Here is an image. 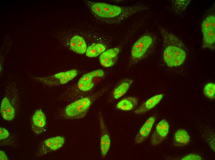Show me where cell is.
<instances>
[{"instance_id": "6da1fadb", "label": "cell", "mask_w": 215, "mask_h": 160, "mask_svg": "<svg viewBox=\"0 0 215 160\" xmlns=\"http://www.w3.org/2000/svg\"><path fill=\"white\" fill-rule=\"evenodd\" d=\"M84 2L89 11L97 21L108 25L120 24L146 8L141 4L121 6L90 1Z\"/></svg>"}, {"instance_id": "7a4b0ae2", "label": "cell", "mask_w": 215, "mask_h": 160, "mask_svg": "<svg viewBox=\"0 0 215 160\" xmlns=\"http://www.w3.org/2000/svg\"><path fill=\"white\" fill-rule=\"evenodd\" d=\"M104 75V72L100 69L84 74L76 83L63 92L59 99L66 102H72L87 95L93 92Z\"/></svg>"}, {"instance_id": "3957f363", "label": "cell", "mask_w": 215, "mask_h": 160, "mask_svg": "<svg viewBox=\"0 0 215 160\" xmlns=\"http://www.w3.org/2000/svg\"><path fill=\"white\" fill-rule=\"evenodd\" d=\"M158 29L162 37V56L163 60L170 67L182 65L187 56V51L184 43L177 37L169 32L162 27Z\"/></svg>"}, {"instance_id": "277c9868", "label": "cell", "mask_w": 215, "mask_h": 160, "mask_svg": "<svg viewBox=\"0 0 215 160\" xmlns=\"http://www.w3.org/2000/svg\"><path fill=\"white\" fill-rule=\"evenodd\" d=\"M108 88L105 86L96 92L72 102L58 112L57 117L65 119H77L83 118L95 101L108 90Z\"/></svg>"}, {"instance_id": "5b68a950", "label": "cell", "mask_w": 215, "mask_h": 160, "mask_svg": "<svg viewBox=\"0 0 215 160\" xmlns=\"http://www.w3.org/2000/svg\"><path fill=\"white\" fill-rule=\"evenodd\" d=\"M21 101L16 83L9 82L6 84L4 97L1 102L0 112L5 120L10 121L18 115L21 108Z\"/></svg>"}, {"instance_id": "8992f818", "label": "cell", "mask_w": 215, "mask_h": 160, "mask_svg": "<svg viewBox=\"0 0 215 160\" xmlns=\"http://www.w3.org/2000/svg\"><path fill=\"white\" fill-rule=\"evenodd\" d=\"M155 38L150 33H145L141 36L133 44L126 68L129 69L145 58L154 44Z\"/></svg>"}, {"instance_id": "52a82bcc", "label": "cell", "mask_w": 215, "mask_h": 160, "mask_svg": "<svg viewBox=\"0 0 215 160\" xmlns=\"http://www.w3.org/2000/svg\"><path fill=\"white\" fill-rule=\"evenodd\" d=\"M135 33L133 30L128 29L121 43L117 47L107 50L101 54L99 58L101 65L105 67L114 65L124 46L130 40Z\"/></svg>"}, {"instance_id": "ba28073f", "label": "cell", "mask_w": 215, "mask_h": 160, "mask_svg": "<svg viewBox=\"0 0 215 160\" xmlns=\"http://www.w3.org/2000/svg\"><path fill=\"white\" fill-rule=\"evenodd\" d=\"M78 74V70L73 69L47 76L33 77L32 78L46 86H57L66 83L74 78Z\"/></svg>"}, {"instance_id": "9c48e42d", "label": "cell", "mask_w": 215, "mask_h": 160, "mask_svg": "<svg viewBox=\"0 0 215 160\" xmlns=\"http://www.w3.org/2000/svg\"><path fill=\"white\" fill-rule=\"evenodd\" d=\"M203 38L202 47L212 50L215 48V17L214 14H210L203 19L201 24Z\"/></svg>"}, {"instance_id": "30bf717a", "label": "cell", "mask_w": 215, "mask_h": 160, "mask_svg": "<svg viewBox=\"0 0 215 160\" xmlns=\"http://www.w3.org/2000/svg\"><path fill=\"white\" fill-rule=\"evenodd\" d=\"M65 139L61 136L48 138L39 144L36 150V157H41L51 152L56 151L62 147Z\"/></svg>"}, {"instance_id": "8fae6325", "label": "cell", "mask_w": 215, "mask_h": 160, "mask_svg": "<svg viewBox=\"0 0 215 160\" xmlns=\"http://www.w3.org/2000/svg\"><path fill=\"white\" fill-rule=\"evenodd\" d=\"M98 118L100 134L101 156L102 158H104L106 157L110 147L111 139L107 126L101 114H99Z\"/></svg>"}, {"instance_id": "7c38bea8", "label": "cell", "mask_w": 215, "mask_h": 160, "mask_svg": "<svg viewBox=\"0 0 215 160\" xmlns=\"http://www.w3.org/2000/svg\"><path fill=\"white\" fill-rule=\"evenodd\" d=\"M47 120L44 113L40 109L36 110L32 116L31 127L34 134L37 135L43 134L46 130Z\"/></svg>"}, {"instance_id": "4fadbf2b", "label": "cell", "mask_w": 215, "mask_h": 160, "mask_svg": "<svg viewBox=\"0 0 215 160\" xmlns=\"http://www.w3.org/2000/svg\"><path fill=\"white\" fill-rule=\"evenodd\" d=\"M133 82L130 78L123 79L114 87L108 97V101L112 102L123 96L128 91Z\"/></svg>"}, {"instance_id": "5bb4252c", "label": "cell", "mask_w": 215, "mask_h": 160, "mask_svg": "<svg viewBox=\"0 0 215 160\" xmlns=\"http://www.w3.org/2000/svg\"><path fill=\"white\" fill-rule=\"evenodd\" d=\"M169 129V125L165 119L161 121L152 134L150 139L151 144L156 145L162 142L167 136Z\"/></svg>"}, {"instance_id": "9a60e30c", "label": "cell", "mask_w": 215, "mask_h": 160, "mask_svg": "<svg viewBox=\"0 0 215 160\" xmlns=\"http://www.w3.org/2000/svg\"><path fill=\"white\" fill-rule=\"evenodd\" d=\"M156 120L155 117L151 116L146 121L136 136L134 140L135 144H140L147 139Z\"/></svg>"}, {"instance_id": "2e32d148", "label": "cell", "mask_w": 215, "mask_h": 160, "mask_svg": "<svg viewBox=\"0 0 215 160\" xmlns=\"http://www.w3.org/2000/svg\"><path fill=\"white\" fill-rule=\"evenodd\" d=\"M111 39L94 43L88 46L86 50V56L89 58H95L100 55L107 50Z\"/></svg>"}, {"instance_id": "e0dca14e", "label": "cell", "mask_w": 215, "mask_h": 160, "mask_svg": "<svg viewBox=\"0 0 215 160\" xmlns=\"http://www.w3.org/2000/svg\"><path fill=\"white\" fill-rule=\"evenodd\" d=\"M163 96V94H160L152 97L138 107L134 111V113L137 114H141L148 111L160 102Z\"/></svg>"}, {"instance_id": "ac0fdd59", "label": "cell", "mask_w": 215, "mask_h": 160, "mask_svg": "<svg viewBox=\"0 0 215 160\" xmlns=\"http://www.w3.org/2000/svg\"><path fill=\"white\" fill-rule=\"evenodd\" d=\"M190 140L187 131L184 129H179L174 134L173 144L176 147H183L187 145Z\"/></svg>"}, {"instance_id": "d6986e66", "label": "cell", "mask_w": 215, "mask_h": 160, "mask_svg": "<svg viewBox=\"0 0 215 160\" xmlns=\"http://www.w3.org/2000/svg\"><path fill=\"white\" fill-rule=\"evenodd\" d=\"M138 99L135 97H129L124 98L116 105V108L123 111H129L134 109L137 105Z\"/></svg>"}, {"instance_id": "ffe728a7", "label": "cell", "mask_w": 215, "mask_h": 160, "mask_svg": "<svg viewBox=\"0 0 215 160\" xmlns=\"http://www.w3.org/2000/svg\"><path fill=\"white\" fill-rule=\"evenodd\" d=\"M172 10L175 14H181L190 2V0H172Z\"/></svg>"}, {"instance_id": "44dd1931", "label": "cell", "mask_w": 215, "mask_h": 160, "mask_svg": "<svg viewBox=\"0 0 215 160\" xmlns=\"http://www.w3.org/2000/svg\"><path fill=\"white\" fill-rule=\"evenodd\" d=\"M203 92L204 95L208 98L213 99L215 96V85L213 83H209L204 86Z\"/></svg>"}, {"instance_id": "7402d4cb", "label": "cell", "mask_w": 215, "mask_h": 160, "mask_svg": "<svg viewBox=\"0 0 215 160\" xmlns=\"http://www.w3.org/2000/svg\"><path fill=\"white\" fill-rule=\"evenodd\" d=\"M182 160H201L202 158L199 155L195 154H188L181 159Z\"/></svg>"}, {"instance_id": "603a6c76", "label": "cell", "mask_w": 215, "mask_h": 160, "mask_svg": "<svg viewBox=\"0 0 215 160\" xmlns=\"http://www.w3.org/2000/svg\"><path fill=\"white\" fill-rule=\"evenodd\" d=\"M10 135L8 131L3 127H0V139L2 141L8 138Z\"/></svg>"}, {"instance_id": "cb8c5ba5", "label": "cell", "mask_w": 215, "mask_h": 160, "mask_svg": "<svg viewBox=\"0 0 215 160\" xmlns=\"http://www.w3.org/2000/svg\"><path fill=\"white\" fill-rule=\"evenodd\" d=\"M0 160H7L9 159L6 153L4 151L2 150L0 151Z\"/></svg>"}]
</instances>
